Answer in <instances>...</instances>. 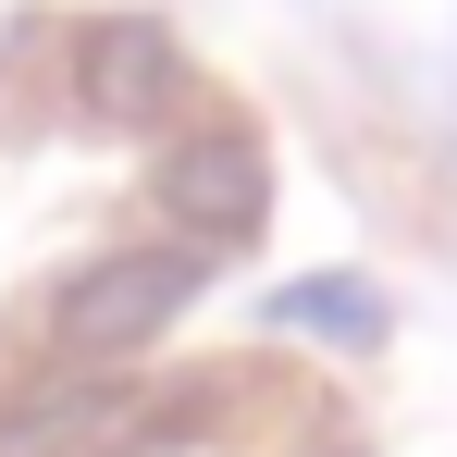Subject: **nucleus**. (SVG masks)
I'll list each match as a JSON object with an SVG mask.
<instances>
[{"instance_id":"1","label":"nucleus","mask_w":457,"mask_h":457,"mask_svg":"<svg viewBox=\"0 0 457 457\" xmlns=\"http://www.w3.org/2000/svg\"><path fill=\"white\" fill-rule=\"evenodd\" d=\"M198 285H211V247H112V260H87L75 285L50 297V346H62V359H124V346H149Z\"/></svg>"},{"instance_id":"2","label":"nucleus","mask_w":457,"mask_h":457,"mask_svg":"<svg viewBox=\"0 0 457 457\" xmlns=\"http://www.w3.org/2000/svg\"><path fill=\"white\" fill-rule=\"evenodd\" d=\"M260 149L247 137H186V149L161 161V223H173V247H235V235L260 223Z\"/></svg>"},{"instance_id":"3","label":"nucleus","mask_w":457,"mask_h":457,"mask_svg":"<svg viewBox=\"0 0 457 457\" xmlns=\"http://www.w3.org/2000/svg\"><path fill=\"white\" fill-rule=\"evenodd\" d=\"M87 99H112V112L161 99V37H149V25H112V37H87Z\"/></svg>"},{"instance_id":"4","label":"nucleus","mask_w":457,"mask_h":457,"mask_svg":"<svg viewBox=\"0 0 457 457\" xmlns=\"http://www.w3.org/2000/svg\"><path fill=\"white\" fill-rule=\"evenodd\" d=\"M285 321H321V334H383V309H371V285H285Z\"/></svg>"}]
</instances>
